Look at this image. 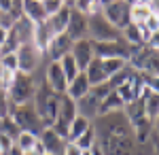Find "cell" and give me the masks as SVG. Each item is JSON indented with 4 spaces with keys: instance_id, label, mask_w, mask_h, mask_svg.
<instances>
[{
    "instance_id": "26",
    "label": "cell",
    "mask_w": 159,
    "mask_h": 155,
    "mask_svg": "<svg viewBox=\"0 0 159 155\" xmlns=\"http://www.w3.org/2000/svg\"><path fill=\"white\" fill-rule=\"evenodd\" d=\"M38 140V136L34 134H30V132H19L17 134V138H15V149L21 153V151H28V149H32L34 143Z\"/></svg>"
},
{
    "instance_id": "37",
    "label": "cell",
    "mask_w": 159,
    "mask_h": 155,
    "mask_svg": "<svg viewBox=\"0 0 159 155\" xmlns=\"http://www.w3.org/2000/svg\"><path fill=\"white\" fill-rule=\"evenodd\" d=\"M9 115V98L7 92H0V117H7Z\"/></svg>"
},
{
    "instance_id": "20",
    "label": "cell",
    "mask_w": 159,
    "mask_h": 155,
    "mask_svg": "<svg viewBox=\"0 0 159 155\" xmlns=\"http://www.w3.org/2000/svg\"><path fill=\"white\" fill-rule=\"evenodd\" d=\"M142 108H144V117H147L151 123H157L159 117V92H153V94L142 100Z\"/></svg>"
},
{
    "instance_id": "19",
    "label": "cell",
    "mask_w": 159,
    "mask_h": 155,
    "mask_svg": "<svg viewBox=\"0 0 159 155\" xmlns=\"http://www.w3.org/2000/svg\"><path fill=\"white\" fill-rule=\"evenodd\" d=\"M83 72H85V77H87V81H89V85H91V87L106 81L104 70H102V60H100V58H93V60L87 64V68Z\"/></svg>"
},
{
    "instance_id": "28",
    "label": "cell",
    "mask_w": 159,
    "mask_h": 155,
    "mask_svg": "<svg viewBox=\"0 0 159 155\" xmlns=\"http://www.w3.org/2000/svg\"><path fill=\"white\" fill-rule=\"evenodd\" d=\"M0 68H2V70L19 72L17 70V55H15V53H4V55H0Z\"/></svg>"
},
{
    "instance_id": "6",
    "label": "cell",
    "mask_w": 159,
    "mask_h": 155,
    "mask_svg": "<svg viewBox=\"0 0 159 155\" xmlns=\"http://www.w3.org/2000/svg\"><path fill=\"white\" fill-rule=\"evenodd\" d=\"M17 55V70L24 74H36V70L43 64V51L34 45V43H24L19 45V49L15 51Z\"/></svg>"
},
{
    "instance_id": "14",
    "label": "cell",
    "mask_w": 159,
    "mask_h": 155,
    "mask_svg": "<svg viewBox=\"0 0 159 155\" xmlns=\"http://www.w3.org/2000/svg\"><path fill=\"white\" fill-rule=\"evenodd\" d=\"M68 17H70V7H61L57 13H53V15H49L43 24H45V28L49 30L51 36H57L61 34V32H66V24H68Z\"/></svg>"
},
{
    "instance_id": "40",
    "label": "cell",
    "mask_w": 159,
    "mask_h": 155,
    "mask_svg": "<svg viewBox=\"0 0 159 155\" xmlns=\"http://www.w3.org/2000/svg\"><path fill=\"white\" fill-rule=\"evenodd\" d=\"M83 155H91V153H89V151H85V153H83Z\"/></svg>"
},
{
    "instance_id": "32",
    "label": "cell",
    "mask_w": 159,
    "mask_h": 155,
    "mask_svg": "<svg viewBox=\"0 0 159 155\" xmlns=\"http://www.w3.org/2000/svg\"><path fill=\"white\" fill-rule=\"evenodd\" d=\"M7 13L11 15L15 21H17V19H21V17H24V0H13L11 9H9Z\"/></svg>"
},
{
    "instance_id": "15",
    "label": "cell",
    "mask_w": 159,
    "mask_h": 155,
    "mask_svg": "<svg viewBox=\"0 0 159 155\" xmlns=\"http://www.w3.org/2000/svg\"><path fill=\"white\" fill-rule=\"evenodd\" d=\"M38 140L45 147L47 155H61V147L66 143V140H64L61 136H57L51 128H45V130L40 132V134H38Z\"/></svg>"
},
{
    "instance_id": "9",
    "label": "cell",
    "mask_w": 159,
    "mask_h": 155,
    "mask_svg": "<svg viewBox=\"0 0 159 155\" xmlns=\"http://www.w3.org/2000/svg\"><path fill=\"white\" fill-rule=\"evenodd\" d=\"M93 53L100 60H110V58H117V60H125L129 58V45L117 38V40H108V43H93Z\"/></svg>"
},
{
    "instance_id": "35",
    "label": "cell",
    "mask_w": 159,
    "mask_h": 155,
    "mask_svg": "<svg viewBox=\"0 0 159 155\" xmlns=\"http://www.w3.org/2000/svg\"><path fill=\"white\" fill-rule=\"evenodd\" d=\"M13 24H15V19H13L11 15L7 11H0V28H4V30H11Z\"/></svg>"
},
{
    "instance_id": "34",
    "label": "cell",
    "mask_w": 159,
    "mask_h": 155,
    "mask_svg": "<svg viewBox=\"0 0 159 155\" xmlns=\"http://www.w3.org/2000/svg\"><path fill=\"white\" fill-rule=\"evenodd\" d=\"M83 153H85V151H81V149L74 143H70V140H66L64 147H61V155H83Z\"/></svg>"
},
{
    "instance_id": "12",
    "label": "cell",
    "mask_w": 159,
    "mask_h": 155,
    "mask_svg": "<svg viewBox=\"0 0 159 155\" xmlns=\"http://www.w3.org/2000/svg\"><path fill=\"white\" fill-rule=\"evenodd\" d=\"M70 47H72V40L68 38L66 32H61V34L53 36V38L49 40V45L45 47L43 55H47L49 62H60L66 53H70Z\"/></svg>"
},
{
    "instance_id": "25",
    "label": "cell",
    "mask_w": 159,
    "mask_h": 155,
    "mask_svg": "<svg viewBox=\"0 0 159 155\" xmlns=\"http://www.w3.org/2000/svg\"><path fill=\"white\" fill-rule=\"evenodd\" d=\"M125 66H127V62H125V60H117V58L102 60V70H104V77H106V81H108L112 74H117L119 70H123Z\"/></svg>"
},
{
    "instance_id": "23",
    "label": "cell",
    "mask_w": 159,
    "mask_h": 155,
    "mask_svg": "<svg viewBox=\"0 0 159 155\" xmlns=\"http://www.w3.org/2000/svg\"><path fill=\"white\" fill-rule=\"evenodd\" d=\"M70 9H74V11L83 13L85 17H89V15H93V13L102 11V2H100V0H74Z\"/></svg>"
},
{
    "instance_id": "27",
    "label": "cell",
    "mask_w": 159,
    "mask_h": 155,
    "mask_svg": "<svg viewBox=\"0 0 159 155\" xmlns=\"http://www.w3.org/2000/svg\"><path fill=\"white\" fill-rule=\"evenodd\" d=\"M74 144L81 149V151H91V147L96 144V132H93V125L89 128V130H85L76 140H74Z\"/></svg>"
},
{
    "instance_id": "17",
    "label": "cell",
    "mask_w": 159,
    "mask_h": 155,
    "mask_svg": "<svg viewBox=\"0 0 159 155\" xmlns=\"http://www.w3.org/2000/svg\"><path fill=\"white\" fill-rule=\"evenodd\" d=\"M24 17L30 19L32 24H43L47 19L45 4L38 2V0H24Z\"/></svg>"
},
{
    "instance_id": "31",
    "label": "cell",
    "mask_w": 159,
    "mask_h": 155,
    "mask_svg": "<svg viewBox=\"0 0 159 155\" xmlns=\"http://www.w3.org/2000/svg\"><path fill=\"white\" fill-rule=\"evenodd\" d=\"M13 149H15V138H11L4 132H0V153H9Z\"/></svg>"
},
{
    "instance_id": "24",
    "label": "cell",
    "mask_w": 159,
    "mask_h": 155,
    "mask_svg": "<svg viewBox=\"0 0 159 155\" xmlns=\"http://www.w3.org/2000/svg\"><path fill=\"white\" fill-rule=\"evenodd\" d=\"M60 66H61V72H64V77H66V83H70L74 77L79 74V66H76V62L72 60V55L70 53H66L64 58L60 60Z\"/></svg>"
},
{
    "instance_id": "13",
    "label": "cell",
    "mask_w": 159,
    "mask_h": 155,
    "mask_svg": "<svg viewBox=\"0 0 159 155\" xmlns=\"http://www.w3.org/2000/svg\"><path fill=\"white\" fill-rule=\"evenodd\" d=\"M66 34L70 40H81V38H89L87 36V17L83 13L70 9V17H68V24H66Z\"/></svg>"
},
{
    "instance_id": "11",
    "label": "cell",
    "mask_w": 159,
    "mask_h": 155,
    "mask_svg": "<svg viewBox=\"0 0 159 155\" xmlns=\"http://www.w3.org/2000/svg\"><path fill=\"white\" fill-rule=\"evenodd\" d=\"M70 55H72V60L76 62L79 70L83 72L87 68V64L96 58V53H93V40H89V38L74 40L72 47H70Z\"/></svg>"
},
{
    "instance_id": "4",
    "label": "cell",
    "mask_w": 159,
    "mask_h": 155,
    "mask_svg": "<svg viewBox=\"0 0 159 155\" xmlns=\"http://www.w3.org/2000/svg\"><path fill=\"white\" fill-rule=\"evenodd\" d=\"M87 36L93 43H108V40L121 38V30H117L112 24H108L106 17L100 11L87 17Z\"/></svg>"
},
{
    "instance_id": "38",
    "label": "cell",
    "mask_w": 159,
    "mask_h": 155,
    "mask_svg": "<svg viewBox=\"0 0 159 155\" xmlns=\"http://www.w3.org/2000/svg\"><path fill=\"white\" fill-rule=\"evenodd\" d=\"M7 38H9V30H4V28H0V47L7 43Z\"/></svg>"
},
{
    "instance_id": "1",
    "label": "cell",
    "mask_w": 159,
    "mask_h": 155,
    "mask_svg": "<svg viewBox=\"0 0 159 155\" xmlns=\"http://www.w3.org/2000/svg\"><path fill=\"white\" fill-rule=\"evenodd\" d=\"M91 125L96 132V147L102 155H138L134 130L123 110L100 115Z\"/></svg>"
},
{
    "instance_id": "39",
    "label": "cell",
    "mask_w": 159,
    "mask_h": 155,
    "mask_svg": "<svg viewBox=\"0 0 159 155\" xmlns=\"http://www.w3.org/2000/svg\"><path fill=\"white\" fill-rule=\"evenodd\" d=\"M13 4V0H0V11H9Z\"/></svg>"
},
{
    "instance_id": "33",
    "label": "cell",
    "mask_w": 159,
    "mask_h": 155,
    "mask_svg": "<svg viewBox=\"0 0 159 155\" xmlns=\"http://www.w3.org/2000/svg\"><path fill=\"white\" fill-rule=\"evenodd\" d=\"M43 4H45V13H47V17L53 15V13H57L61 7H64V4H61V0H45Z\"/></svg>"
},
{
    "instance_id": "36",
    "label": "cell",
    "mask_w": 159,
    "mask_h": 155,
    "mask_svg": "<svg viewBox=\"0 0 159 155\" xmlns=\"http://www.w3.org/2000/svg\"><path fill=\"white\" fill-rule=\"evenodd\" d=\"M19 155H47V151H45V147L40 144V140H36L32 149H28V151H21Z\"/></svg>"
},
{
    "instance_id": "30",
    "label": "cell",
    "mask_w": 159,
    "mask_h": 155,
    "mask_svg": "<svg viewBox=\"0 0 159 155\" xmlns=\"http://www.w3.org/2000/svg\"><path fill=\"white\" fill-rule=\"evenodd\" d=\"M15 74H17V72H13V70H2V68H0V89H2V92H7V89L11 87L13 79H15Z\"/></svg>"
},
{
    "instance_id": "41",
    "label": "cell",
    "mask_w": 159,
    "mask_h": 155,
    "mask_svg": "<svg viewBox=\"0 0 159 155\" xmlns=\"http://www.w3.org/2000/svg\"><path fill=\"white\" fill-rule=\"evenodd\" d=\"M0 155H2V153H0Z\"/></svg>"
},
{
    "instance_id": "5",
    "label": "cell",
    "mask_w": 159,
    "mask_h": 155,
    "mask_svg": "<svg viewBox=\"0 0 159 155\" xmlns=\"http://www.w3.org/2000/svg\"><path fill=\"white\" fill-rule=\"evenodd\" d=\"M34 89H36L34 74L17 72L15 79H13V83H11V87L7 89V98H9L11 104H25V102H32Z\"/></svg>"
},
{
    "instance_id": "16",
    "label": "cell",
    "mask_w": 159,
    "mask_h": 155,
    "mask_svg": "<svg viewBox=\"0 0 159 155\" xmlns=\"http://www.w3.org/2000/svg\"><path fill=\"white\" fill-rule=\"evenodd\" d=\"M89 89H91V85H89V81H87L85 72H79L72 81L68 83V87H66V96H68V98H72L74 102H76V100H79V98H83Z\"/></svg>"
},
{
    "instance_id": "2",
    "label": "cell",
    "mask_w": 159,
    "mask_h": 155,
    "mask_svg": "<svg viewBox=\"0 0 159 155\" xmlns=\"http://www.w3.org/2000/svg\"><path fill=\"white\" fill-rule=\"evenodd\" d=\"M9 117L17 123V128L21 132H30L34 136H38L47 128L43 123V119L38 117V113L34 110L32 102H25V104H11L9 102Z\"/></svg>"
},
{
    "instance_id": "8",
    "label": "cell",
    "mask_w": 159,
    "mask_h": 155,
    "mask_svg": "<svg viewBox=\"0 0 159 155\" xmlns=\"http://www.w3.org/2000/svg\"><path fill=\"white\" fill-rule=\"evenodd\" d=\"M102 15L106 17V21L112 24L117 30H123L129 24V4L125 0H108L102 7Z\"/></svg>"
},
{
    "instance_id": "10",
    "label": "cell",
    "mask_w": 159,
    "mask_h": 155,
    "mask_svg": "<svg viewBox=\"0 0 159 155\" xmlns=\"http://www.w3.org/2000/svg\"><path fill=\"white\" fill-rule=\"evenodd\" d=\"M43 81L47 83V87H49L53 94H57V96H64V94H66V87H68V83H66L64 72H61L60 62H47Z\"/></svg>"
},
{
    "instance_id": "21",
    "label": "cell",
    "mask_w": 159,
    "mask_h": 155,
    "mask_svg": "<svg viewBox=\"0 0 159 155\" xmlns=\"http://www.w3.org/2000/svg\"><path fill=\"white\" fill-rule=\"evenodd\" d=\"M89 128H91V121L85 119V117H81V115H76L72 119V123L68 125V136H66V140L74 143V140H76L85 130H89Z\"/></svg>"
},
{
    "instance_id": "3",
    "label": "cell",
    "mask_w": 159,
    "mask_h": 155,
    "mask_svg": "<svg viewBox=\"0 0 159 155\" xmlns=\"http://www.w3.org/2000/svg\"><path fill=\"white\" fill-rule=\"evenodd\" d=\"M110 89H112V87L108 85V81H104V83H100V85H93L83 98H79V100L74 102V104H76V115H81V117H85V119L93 121L96 117H98L102 98L108 94Z\"/></svg>"
},
{
    "instance_id": "29",
    "label": "cell",
    "mask_w": 159,
    "mask_h": 155,
    "mask_svg": "<svg viewBox=\"0 0 159 155\" xmlns=\"http://www.w3.org/2000/svg\"><path fill=\"white\" fill-rule=\"evenodd\" d=\"M147 32H151V34H157L159 32V13H151L148 15V19L144 21V24H140Z\"/></svg>"
},
{
    "instance_id": "18",
    "label": "cell",
    "mask_w": 159,
    "mask_h": 155,
    "mask_svg": "<svg viewBox=\"0 0 159 155\" xmlns=\"http://www.w3.org/2000/svg\"><path fill=\"white\" fill-rule=\"evenodd\" d=\"M123 106H125V102L121 100V96L117 94L115 89H110L108 94L102 98V102H100L98 117H100V115H106V113H117V110H123Z\"/></svg>"
},
{
    "instance_id": "7",
    "label": "cell",
    "mask_w": 159,
    "mask_h": 155,
    "mask_svg": "<svg viewBox=\"0 0 159 155\" xmlns=\"http://www.w3.org/2000/svg\"><path fill=\"white\" fill-rule=\"evenodd\" d=\"M74 117H76V104H74L72 98H68V96L64 94L60 98L57 117H55V121H53V125H49V128L55 132L57 136H61V138L66 140V136H68V125L72 123Z\"/></svg>"
},
{
    "instance_id": "22",
    "label": "cell",
    "mask_w": 159,
    "mask_h": 155,
    "mask_svg": "<svg viewBox=\"0 0 159 155\" xmlns=\"http://www.w3.org/2000/svg\"><path fill=\"white\" fill-rule=\"evenodd\" d=\"M151 7L148 4H140V2H136V4H129V24H144L148 19V15H151Z\"/></svg>"
}]
</instances>
